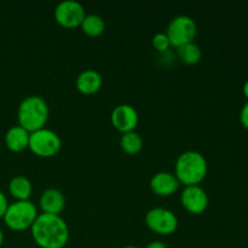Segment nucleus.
Instances as JSON below:
<instances>
[{"label":"nucleus","instance_id":"nucleus-18","mask_svg":"<svg viewBox=\"0 0 248 248\" xmlns=\"http://www.w3.org/2000/svg\"><path fill=\"white\" fill-rule=\"evenodd\" d=\"M177 55L186 64L193 65L200 62L201 57H202V51L195 41H191V43L184 44V45L177 47Z\"/></svg>","mask_w":248,"mask_h":248},{"label":"nucleus","instance_id":"nucleus-25","mask_svg":"<svg viewBox=\"0 0 248 248\" xmlns=\"http://www.w3.org/2000/svg\"><path fill=\"white\" fill-rule=\"evenodd\" d=\"M121 248H140V247H138V246H132V245H128V246H124V247H121Z\"/></svg>","mask_w":248,"mask_h":248},{"label":"nucleus","instance_id":"nucleus-20","mask_svg":"<svg viewBox=\"0 0 248 248\" xmlns=\"http://www.w3.org/2000/svg\"><path fill=\"white\" fill-rule=\"evenodd\" d=\"M240 123L244 126V128L248 130V101L242 106L240 110Z\"/></svg>","mask_w":248,"mask_h":248},{"label":"nucleus","instance_id":"nucleus-2","mask_svg":"<svg viewBox=\"0 0 248 248\" xmlns=\"http://www.w3.org/2000/svg\"><path fill=\"white\" fill-rule=\"evenodd\" d=\"M208 172V162L205 155L198 150H186L176 160L174 176L179 183L188 186H200Z\"/></svg>","mask_w":248,"mask_h":248},{"label":"nucleus","instance_id":"nucleus-3","mask_svg":"<svg viewBox=\"0 0 248 248\" xmlns=\"http://www.w3.org/2000/svg\"><path fill=\"white\" fill-rule=\"evenodd\" d=\"M50 115L48 104L38 94H31L23 98L17 109V120L29 133L45 127Z\"/></svg>","mask_w":248,"mask_h":248},{"label":"nucleus","instance_id":"nucleus-16","mask_svg":"<svg viewBox=\"0 0 248 248\" xmlns=\"http://www.w3.org/2000/svg\"><path fill=\"white\" fill-rule=\"evenodd\" d=\"M82 31L89 36H99L106 29V22H104L103 17L99 16L97 14H90L85 16L82 19L81 24Z\"/></svg>","mask_w":248,"mask_h":248},{"label":"nucleus","instance_id":"nucleus-12","mask_svg":"<svg viewBox=\"0 0 248 248\" xmlns=\"http://www.w3.org/2000/svg\"><path fill=\"white\" fill-rule=\"evenodd\" d=\"M39 203H40L43 213L61 215V212L65 207V198L60 189L48 188L43 191Z\"/></svg>","mask_w":248,"mask_h":248},{"label":"nucleus","instance_id":"nucleus-15","mask_svg":"<svg viewBox=\"0 0 248 248\" xmlns=\"http://www.w3.org/2000/svg\"><path fill=\"white\" fill-rule=\"evenodd\" d=\"M9 191L12 198L16 199L17 201L29 200L33 193L31 179L22 174L12 177L11 181L9 182Z\"/></svg>","mask_w":248,"mask_h":248},{"label":"nucleus","instance_id":"nucleus-23","mask_svg":"<svg viewBox=\"0 0 248 248\" xmlns=\"http://www.w3.org/2000/svg\"><path fill=\"white\" fill-rule=\"evenodd\" d=\"M242 92H244V96L246 97L247 101H248V79L245 81L244 86H242Z\"/></svg>","mask_w":248,"mask_h":248},{"label":"nucleus","instance_id":"nucleus-14","mask_svg":"<svg viewBox=\"0 0 248 248\" xmlns=\"http://www.w3.org/2000/svg\"><path fill=\"white\" fill-rule=\"evenodd\" d=\"M29 135L31 133L24 130L22 126H11L5 133V145L11 152L18 153L27 149L29 144Z\"/></svg>","mask_w":248,"mask_h":248},{"label":"nucleus","instance_id":"nucleus-1","mask_svg":"<svg viewBox=\"0 0 248 248\" xmlns=\"http://www.w3.org/2000/svg\"><path fill=\"white\" fill-rule=\"evenodd\" d=\"M31 232L39 248H63L69 241V227L61 215L39 213Z\"/></svg>","mask_w":248,"mask_h":248},{"label":"nucleus","instance_id":"nucleus-8","mask_svg":"<svg viewBox=\"0 0 248 248\" xmlns=\"http://www.w3.org/2000/svg\"><path fill=\"white\" fill-rule=\"evenodd\" d=\"M55 19L60 26L64 28L80 27L82 19L86 16L85 7L77 0H63L55 7Z\"/></svg>","mask_w":248,"mask_h":248},{"label":"nucleus","instance_id":"nucleus-21","mask_svg":"<svg viewBox=\"0 0 248 248\" xmlns=\"http://www.w3.org/2000/svg\"><path fill=\"white\" fill-rule=\"evenodd\" d=\"M7 207H9V201H7L6 195L0 190V218H4Z\"/></svg>","mask_w":248,"mask_h":248},{"label":"nucleus","instance_id":"nucleus-11","mask_svg":"<svg viewBox=\"0 0 248 248\" xmlns=\"http://www.w3.org/2000/svg\"><path fill=\"white\" fill-rule=\"evenodd\" d=\"M150 189L159 196H170L176 193L181 186V183L174 176V173L169 171L156 172L150 178Z\"/></svg>","mask_w":248,"mask_h":248},{"label":"nucleus","instance_id":"nucleus-10","mask_svg":"<svg viewBox=\"0 0 248 248\" xmlns=\"http://www.w3.org/2000/svg\"><path fill=\"white\" fill-rule=\"evenodd\" d=\"M111 125L121 133L135 131L140 121V115L133 106L123 103L116 106L110 114Z\"/></svg>","mask_w":248,"mask_h":248},{"label":"nucleus","instance_id":"nucleus-24","mask_svg":"<svg viewBox=\"0 0 248 248\" xmlns=\"http://www.w3.org/2000/svg\"><path fill=\"white\" fill-rule=\"evenodd\" d=\"M2 242H4V232L0 229V247L2 246Z\"/></svg>","mask_w":248,"mask_h":248},{"label":"nucleus","instance_id":"nucleus-7","mask_svg":"<svg viewBox=\"0 0 248 248\" xmlns=\"http://www.w3.org/2000/svg\"><path fill=\"white\" fill-rule=\"evenodd\" d=\"M145 224L159 235H171L178 228V217L173 211L165 207H154L145 215Z\"/></svg>","mask_w":248,"mask_h":248},{"label":"nucleus","instance_id":"nucleus-4","mask_svg":"<svg viewBox=\"0 0 248 248\" xmlns=\"http://www.w3.org/2000/svg\"><path fill=\"white\" fill-rule=\"evenodd\" d=\"M38 215V210L33 201L16 200L9 203V207L4 216V222L10 229L22 232V230L31 229Z\"/></svg>","mask_w":248,"mask_h":248},{"label":"nucleus","instance_id":"nucleus-5","mask_svg":"<svg viewBox=\"0 0 248 248\" xmlns=\"http://www.w3.org/2000/svg\"><path fill=\"white\" fill-rule=\"evenodd\" d=\"M62 140L60 135L50 128L43 127L31 132L28 148L31 153L40 157H52L61 150Z\"/></svg>","mask_w":248,"mask_h":248},{"label":"nucleus","instance_id":"nucleus-9","mask_svg":"<svg viewBox=\"0 0 248 248\" xmlns=\"http://www.w3.org/2000/svg\"><path fill=\"white\" fill-rule=\"evenodd\" d=\"M181 202L191 215H201L207 210L210 198L201 186H188L182 190Z\"/></svg>","mask_w":248,"mask_h":248},{"label":"nucleus","instance_id":"nucleus-22","mask_svg":"<svg viewBox=\"0 0 248 248\" xmlns=\"http://www.w3.org/2000/svg\"><path fill=\"white\" fill-rule=\"evenodd\" d=\"M145 248H169L165 242L160 241V240H156V241H153V242H149V244L145 246Z\"/></svg>","mask_w":248,"mask_h":248},{"label":"nucleus","instance_id":"nucleus-19","mask_svg":"<svg viewBox=\"0 0 248 248\" xmlns=\"http://www.w3.org/2000/svg\"><path fill=\"white\" fill-rule=\"evenodd\" d=\"M152 44L153 46H154L155 50L159 51V52H166L170 48V46H171L169 36H167L166 33H162V31L156 33L153 36Z\"/></svg>","mask_w":248,"mask_h":248},{"label":"nucleus","instance_id":"nucleus-6","mask_svg":"<svg viewBox=\"0 0 248 248\" xmlns=\"http://www.w3.org/2000/svg\"><path fill=\"white\" fill-rule=\"evenodd\" d=\"M166 34L171 46L177 48L184 44L194 41L198 34V26L193 17L188 15H178L170 21Z\"/></svg>","mask_w":248,"mask_h":248},{"label":"nucleus","instance_id":"nucleus-13","mask_svg":"<svg viewBox=\"0 0 248 248\" xmlns=\"http://www.w3.org/2000/svg\"><path fill=\"white\" fill-rule=\"evenodd\" d=\"M102 84H103V78H102L101 73L91 69V68L80 72L75 80L77 89L84 94L96 93L97 91L101 90Z\"/></svg>","mask_w":248,"mask_h":248},{"label":"nucleus","instance_id":"nucleus-17","mask_svg":"<svg viewBox=\"0 0 248 248\" xmlns=\"http://www.w3.org/2000/svg\"><path fill=\"white\" fill-rule=\"evenodd\" d=\"M120 147L126 154L136 155L143 149V138L136 131L123 133L120 137Z\"/></svg>","mask_w":248,"mask_h":248}]
</instances>
